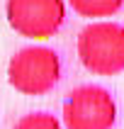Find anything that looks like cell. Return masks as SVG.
I'll list each match as a JSON object with an SVG mask.
<instances>
[{
    "label": "cell",
    "instance_id": "obj_6",
    "mask_svg": "<svg viewBox=\"0 0 124 129\" xmlns=\"http://www.w3.org/2000/svg\"><path fill=\"white\" fill-rule=\"evenodd\" d=\"M12 129H63V127H61V122H58L51 112L39 110V112H27V115H22Z\"/></svg>",
    "mask_w": 124,
    "mask_h": 129
},
{
    "label": "cell",
    "instance_id": "obj_4",
    "mask_svg": "<svg viewBox=\"0 0 124 129\" xmlns=\"http://www.w3.org/2000/svg\"><path fill=\"white\" fill-rule=\"evenodd\" d=\"M10 27L27 39H49L63 27V0H5Z\"/></svg>",
    "mask_w": 124,
    "mask_h": 129
},
{
    "label": "cell",
    "instance_id": "obj_3",
    "mask_svg": "<svg viewBox=\"0 0 124 129\" xmlns=\"http://www.w3.org/2000/svg\"><path fill=\"white\" fill-rule=\"evenodd\" d=\"M61 117L66 129H112L117 122V102L107 88L80 85L66 95Z\"/></svg>",
    "mask_w": 124,
    "mask_h": 129
},
{
    "label": "cell",
    "instance_id": "obj_5",
    "mask_svg": "<svg viewBox=\"0 0 124 129\" xmlns=\"http://www.w3.org/2000/svg\"><path fill=\"white\" fill-rule=\"evenodd\" d=\"M68 3H71L73 12H78L80 17H90V20L112 17L124 5V0H68Z\"/></svg>",
    "mask_w": 124,
    "mask_h": 129
},
{
    "label": "cell",
    "instance_id": "obj_1",
    "mask_svg": "<svg viewBox=\"0 0 124 129\" xmlns=\"http://www.w3.org/2000/svg\"><path fill=\"white\" fill-rule=\"evenodd\" d=\"M78 58L95 76L124 71V27L117 22H90L78 34Z\"/></svg>",
    "mask_w": 124,
    "mask_h": 129
},
{
    "label": "cell",
    "instance_id": "obj_2",
    "mask_svg": "<svg viewBox=\"0 0 124 129\" xmlns=\"http://www.w3.org/2000/svg\"><path fill=\"white\" fill-rule=\"evenodd\" d=\"M61 80V58L49 46H24L7 63V83L22 95H46Z\"/></svg>",
    "mask_w": 124,
    "mask_h": 129
}]
</instances>
